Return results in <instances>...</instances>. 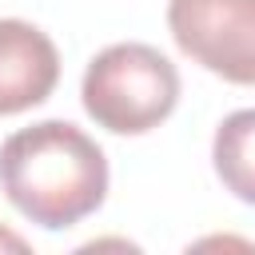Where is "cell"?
<instances>
[{"label": "cell", "mask_w": 255, "mask_h": 255, "mask_svg": "<svg viewBox=\"0 0 255 255\" xmlns=\"http://www.w3.org/2000/svg\"><path fill=\"white\" fill-rule=\"evenodd\" d=\"M84 112L112 135H143L159 128L179 104L175 64L139 40L112 44L92 56L80 84Z\"/></svg>", "instance_id": "obj_2"}, {"label": "cell", "mask_w": 255, "mask_h": 255, "mask_svg": "<svg viewBox=\"0 0 255 255\" xmlns=\"http://www.w3.org/2000/svg\"><path fill=\"white\" fill-rule=\"evenodd\" d=\"M211 167L235 199L255 207V108H239L215 128Z\"/></svg>", "instance_id": "obj_5"}, {"label": "cell", "mask_w": 255, "mask_h": 255, "mask_svg": "<svg viewBox=\"0 0 255 255\" xmlns=\"http://www.w3.org/2000/svg\"><path fill=\"white\" fill-rule=\"evenodd\" d=\"M0 247H16V251H20V247H24V239H16V235H8V231H0Z\"/></svg>", "instance_id": "obj_6"}, {"label": "cell", "mask_w": 255, "mask_h": 255, "mask_svg": "<svg viewBox=\"0 0 255 255\" xmlns=\"http://www.w3.org/2000/svg\"><path fill=\"white\" fill-rule=\"evenodd\" d=\"M60 84V52L28 20H0V116L44 104Z\"/></svg>", "instance_id": "obj_4"}, {"label": "cell", "mask_w": 255, "mask_h": 255, "mask_svg": "<svg viewBox=\"0 0 255 255\" xmlns=\"http://www.w3.org/2000/svg\"><path fill=\"white\" fill-rule=\"evenodd\" d=\"M0 191L48 231L76 227L108 195L104 147L68 120L20 128L0 143Z\"/></svg>", "instance_id": "obj_1"}, {"label": "cell", "mask_w": 255, "mask_h": 255, "mask_svg": "<svg viewBox=\"0 0 255 255\" xmlns=\"http://www.w3.org/2000/svg\"><path fill=\"white\" fill-rule=\"evenodd\" d=\"M167 32L191 64L255 88V0H167Z\"/></svg>", "instance_id": "obj_3"}]
</instances>
